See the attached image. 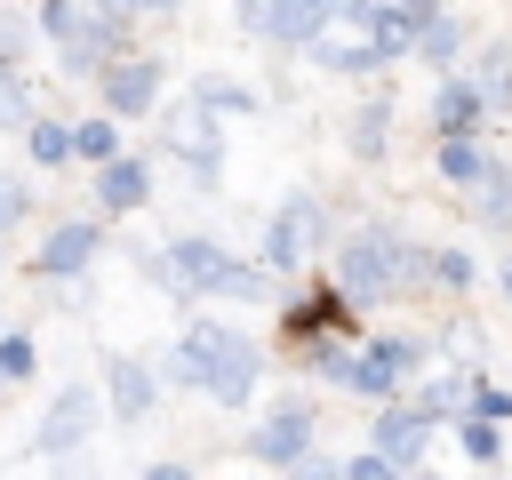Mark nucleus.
<instances>
[{"label": "nucleus", "instance_id": "nucleus-2", "mask_svg": "<svg viewBox=\"0 0 512 480\" xmlns=\"http://www.w3.org/2000/svg\"><path fill=\"white\" fill-rule=\"evenodd\" d=\"M144 272L176 296H240V304H264L272 296V272L256 264H232L216 240H176V248H144Z\"/></svg>", "mask_w": 512, "mask_h": 480}, {"label": "nucleus", "instance_id": "nucleus-23", "mask_svg": "<svg viewBox=\"0 0 512 480\" xmlns=\"http://www.w3.org/2000/svg\"><path fill=\"white\" fill-rule=\"evenodd\" d=\"M24 144H32V160H40V168L72 160V128H56V120H32V128H24Z\"/></svg>", "mask_w": 512, "mask_h": 480}, {"label": "nucleus", "instance_id": "nucleus-31", "mask_svg": "<svg viewBox=\"0 0 512 480\" xmlns=\"http://www.w3.org/2000/svg\"><path fill=\"white\" fill-rule=\"evenodd\" d=\"M16 216H24V184H16V176H0V232H8Z\"/></svg>", "mask_w": 512, "mask_h": 480}, {"label": "nucleus", "instance_id": "nucleus-17", "mask_svg": "<svg viewBox=\"0 0 512 480\" xmlns=\"http://www.w3.org/2000/svg\"><path fill=\"white\" fill-rule=\"evenodd\" d=\"M472 216H480V224H512V168H504V160H488V168L472 176Z\"/></svg>", "mask_w": 512, "mask_h": 480}, {"label": "nucleus", "instance_id": "nucleus-7", "mask_svg": "<svg viewBox=\"0 0 512 480\" xmlns=\"http://www.w3.org/2000/svg\"><path fill=\"white\" fill-rule=\"evenodd\" d=\"M160 144L200 176V192L216 184V168H224V128H216V112L208 104H192V112H176V120H160Z\"/></svg>", "mask_w": 512, "mask_h": 480}, {"label": "nucleus", "instance_id": "nucleus-33", "mask_svg": "<svg viewBox=\"0 0 512 480\" xmlns=\"http://www.w3.org/2000/svg\"><path fill=\"white\" fill-rule=\"evenodd\" d=\"M240 8V24H256V32H272V0H232Z\"/></svg>", "mask_w": 512, "mask_h": 480}, {"label": "nucleus", "instance_id": "nucleus-37", "mask_svg": "<svg viewBox=\"0 0 512 480\" xmlns=\"http://www.w3.org/2000/svg\"><path fill=\"white\" fill-rule=\"evenodd\" d=\"M0 384H8V368H0Z\"/></svg>", "mask_w": 512, "mask_h": 480}, {"label": "nucleus", "instance_id": "nucleus-34", "mask_svg": "<svg viewBox=\"0 0 512 480\" xmlns=\"http://www.w3.org/2000/svg\"><path fill=\"white\" fill-rule=\"evenodd\" d=\"M120 8H128V16H176L184 0H120Z\"/></svg>", "mask_w": 512, "mask_h": 480}, {"label": "nucleus", "instance_id": "nucleus-18", "mask_svg": "<svg viewBox=\"0 0 512 480\" xmlns=\"http://www.w3.org/2000/svg\"><path fill=\"white\" fill-rule=\"evenodd\" d=\"M456 56H464V24H456V16H432V24L416 32V64H432V72H456Z\"/></svg>", "mask_w": 512, "mask_h": 480}, {"label": "nucleus", "instance_id": "nucleus-4", "mask_svg": "<svg viewBox=\"0 0 512 480\" xmlns=\"http://www.w3.org/2000/svg\"><path fill=\"white\" fill-rule=\"evenodd\" d=\"M312 368H320L336 392H360V400H392V392H400V376L416 368V344L384 336V344H368V352H320Z\"/></svg>", "mask_w": 512, "mask_h": 480}, {"label": "nucleus", "instance_id": "nucleus-11", "mask_svg": "<svg viewBox=\"0 0 512 480\" xmlns=\"http://www.w3.org/2000/svg\"><path fill=\"white\" fill-rule=\"evenodd\" d=\"M248 448H256V464H304L312 456V408H272Z\"/></svg>", "mask_w": 512, "mask_h": 480}, {"label": "nucleus", "instance_id": "nucleus-32", "mask_svg": "<svg viewBox=\"0 0 512 480\" xmlns=\"http://www.w3.org/2000/svg\"><path fill=\"white\" fill-rule=\"evenodd\" d=\"M24 32H32L24 16H0V56H16V48H24Z\"/></svg>", "mask_w": 512, "mask_h": 480}, {"label": "nucleus", "instance_id": "nucleus-9", "mask_svg": "<svg viewBox=\"0 0 512 480\" xmlns=\"http://www.w3.org/2000/svg\"><path fill=\"white\" fill-rule=\"evenodd\" d=\"M152 104H160V56L104 64V112H112V120H144Z\"/></svg>", "mask_w": 512, "mask_h": 480}, {"label": "nucleus", "instance_id": "nucleus-10", "mask_svg": "<svg viewBox=\"0 0 512 480\" xmlns=\"http://www.w3.org/2000/svg\"><path fill=\"white\" fill-rule=\"evenodd\" d=\"M400 472H416L424 464V440H432V408H400V400H384V416H376V432H368Z\"/></svg>", "mask_w": 512, "mask_h": 480}, {"label": "nucleus", "instance_id": "nucleus-21", "mask_svg": "<svg viewBox=\"0 0 512 480\" xmlns=\"http://www.w3.org/2000/svg\"><path fill=\"white\" fill-rule=\"evenodd\" d=\"M480 168H488L480 136H440V176H448V184H472Z\"/></svg>", "mask_w": 512, "mask_h": 480}, {"label": "nucleus", "instance_id": "nucleus-3", "mask_svg": "<svg viewBox=\"0 0 512 480\" xmlns=\"http://www.w3.org/2000/svg\"><path fill=\"white\" fill-rule=\"evenodd\" d=\"M432 256L416 248V240H400L392 224H360L344 248H336V288L344 296H360V304H376V296H392L408 272H424Z\"/></svg>", "mask_w": 512, "mask_h": 480}, {"label": "nucleus", "instance_id": "nucleus-24", "mask_svg": "<svg viewBox=\"0 0 512 480\" xmlns=\"http://www.w3.org/2000/svg\"><path fill=\"white\" fill-rule=\"evenodd\" d=\"M72 152H80V160H96V168H104V160H112V152H120V128H112V120H80V128H72Z\"/></svg>", "mask_w": 512, "mask_h": 480}, {"label": "nucleus", "instance_id": "nucleus-6", "mask_svg": "<svg viewBox=\"0 0 512 480\" xmlns=\"http://www.w3.org/2000/svg\"><path fill=\"white\" fill-rule=\"evenodd\" d=\"M312 256H320V200L296 192V200H280L272 224H264V264H272V272H296V264H312Z\"/></svg>", "mask_w": 512, "mask_h": 480}, {"label": "nucleus", "instance_id": "nucleus-28", "mask_svg": "<svg viewBox=\"0 0 512 480\" xmlns=\"http://www.w3.org/2000/svg\"><path fill=\"white\" fill-rule=\"evenodd\" d=\"M464 392H472L464 376H440V384H432V392H424L416 408H432V416H448V408H464Z\"/></svg>", "mask_w": 512, "mask_h": 480}, {"label": "nucleus", "instance_id": "nucleus-26", "mask_svg": "<svg viewBox=\"0 0 512 480\" xmlns=\"http://www.w3.org/2000/svg\"><path fill=\"white\" fill-rule=\"evenodd\" d=\"M400 464L384 456V448H360V456H344V480H392Z\"/></svg>", "mask_w": 512, "mask_h": 480}, {"label": "nucleus", "instance_id": "nucleus-12", "mask_svg": "<svg viewBox=\"0 0 512 480\" xmlns=\"http://www.w3.org/2000/svg\"><path fill=\"white\" fill-rule=\"evenodd\" d=\"M480 120H496L488 112V96H480V80H440V96H432V128L440 136H480Z\"/></svg>", "mask_w": 512, "mask_h": 480}, {"label": "nucleus", "instance_id": "nucleus-27", "mask_svg": "<svg viewBox=\"0 0 512 480\" xmlns=\"http://www.w3.org/2000/svg\"><path fill=\"white\" fill-rule=\"evenodd\" d=\"M352 152L368 160V152H384V104H368L360 112V128H352Z\"/></svg>", "mask_w": 512, "mask_h": 480}, {"label": "nucleus", "instance_id": "nucleus-8", "mask_svg": "<svg viewBox=\"0 0 512 480\" xmlns=\"http://www.w3.org/2000/svg\"><path fill=\"white\" fill-rule=\"evenodd\" d=\"M80 440H96V384H64L48 400V416L32 424V448L40 456H72Z\"/></svg>", "mask_w": 512, "mask_h": 480}, {"label": "nucleus", "instance_id": "nucleus-30", "mask_svg": "<svg viewBox=\"0 0 512 480\" xmlns=\"http://www.w3.org/2000/svg\"><path fill=\"white\" fill-rule=\"evenodd\" d=\"M432 272H440L448 288H464V280H472V256H456V248H448V256H432Z\"/></svg>", "mask_w": 512, "mask_h": 480}, {"label": "nucleus", "instance_id": "nucleus-29", "mask_svg": "<svg viewBox=\"0 0 512 480\" xmlns=\"http://www.w3.org/2000/svg\"><path fill=\"white\" fill-rule=\"evenodd\" d=\"M32 360H40L32 336H8V344H0V368H8V376H32Z\"/></svg>", "mask_w": 512, "mask_h": 480}, {"label": "nucleus", "instance_id": "nucleus-22", "mask_svg": "<svg viewBox=\"0 0 512 480\" xmlns=\"http://www.w3.org/2000/svg\"><path fill=\"white\" fill-rule=\"evenodd\" d=\"M192 104H208V112H256V96H248L240 80H216V72L192 80Z\"/></svg>", "mask_w": 512, "mask_h": 480}, {"label": "nucleus", "instance_id": "nucleus-16", "mask_svg": "<svg viewBox=\"0 0 512 480\" xmlns=\"http://www.w3.org/2000/svg\"><path fill=\"white\" fill-rule=\"evenodd\" d=\"M336 8H344V0H272V40H280V48H304Z\"/></svg>", "mask_w": 512, "mask_h": 480}, {"label": "nucleus", "instance_id": "nucleus-25", "mask_svg": "<svg viewBox=\"0 0 512 480\" xmlns=\"http://www.w3.org/2000/svg\"><path fill=\"white\" fill-rule=\"evenodd\" d=\"M456 440H464V456H472V464H496V416H488V408H472Z\"/></svg>", "mask_w": 512, "mask_h": 480}, {"label": "nucleus", "instance_id": "nucleus-15", "mask_svg": "<svg viewBox=\"0 0 512 480\" xmlns=\"http://www.w3.org/2000/svg\"><path fill=\"white\" fill-rule=\"evenodd\" d=\"M104 376H112V384H104V400H112V416H120V424L152 416V376H160V368H144V360H112Z\"/></svg>", "mask_w": 512, "mask_h": 480}, {"label": "nucleus", "instance_id": "nucleus-20", "mask_svg": "<svg viewBox=\"0 0 512 480\" xmlns=\"http://www.w3.org/2000/svg\"><path fill=\"white\" fill-rule=\"evenodd\" d=\"M40 112H32V88H24V72H16V56H0V128H32Z\"/></svg>", "mask_w": 512, "mask_h": 480}, {"label": "nucleus", "instance_id": "nucleus-35", "mask_svg": "<svg viewBox=\"0 0 512 480\" xmlns=\"http://www.w3.org/2000/svg\"><path fill=\"white\" fill-rule=\"evenodd\" d=\"M400 8H408L416 24H432V16H440V0H400Z\"/></svg>", "mask_w": 512, "mask_h": 480}, {"label": "nucleus", "instance_id": "nucleus-5", "mask_svg": "<svg viewBox=\"0 0 512 480\" xmlns=\"http://www.w3.org/2000/svg\"><path fill=\"white\" fill-rule=\"evenodd\" d=\"M312 64H328V72H368V64H384V40H376V0H344L312 40Z\"/></svg>", "mask_w": 512, "mask_h": 480}, {"label": "nucleus", "instance_id": "nucleus-36", "mask_svg": "<svg viewBox=\"0 0 512 480\" xmlns=\"http://www.w3.org/2000/svg\"><path fill=\"white\" fill-rule=\"evenodd\" d=\"M504 296H512V248H504Z\"/></svg>", "mask_w": 512, "mask_h": 480}, {"label": "nucleus", "instance_id": "nucleus-13", "mask_svg": "<svg viewBox=\"0 0 512 480\" xmlns=\"http://www.w3.org/2000/svg\"><path fill=\"white\" fill-rule=\"evenodd\" d=\"M144 200H152V168H144V160H120V152H112V160L96 168V208L128 216V208H144Z\"/></svg>", "mask_w": 512, "mask_h": 480}, {"label": "nucleus", "instance_id": "nucleus-19", "mask_svg": "<svg viewBox=\"0 0 512 480\" xmlns=\"http://www.w3.org/2000/svg\"><path fill=\"white\" fill-rule=\"evenodd\" d=\"M472 80H480V96H488V112H512V48H480V64H472Z\"/></svg>", "mask_w": 512, "mask_h": 480}, {"label": "nucleus", "instance_id": "nucleus-14", "mask_svg": "<svg viewBox=\"0 0 512 480\" xmlns=\"http://www.w3.org/2000/svg\"><path fill=\"white\" fill-rule=\"evenodd\" d=\"M96 248H104V232L96 224H64V232H48V248L32 256L40 272H56V280H72V272H88L96 264Z\"/></svg>", "mask_w": 512, "mask_h": 480}, {"label": "nucleus", "instance_id": "nucleus-1", "mask_svg": "<svg viewBox=\"0 0 512 480\" xmlns=\"http://www.w3.org/2000/svg\"><path fill=\"white\" fill-rule=\"evenodd\" d=\"M256 368H264V352H256L240 328H224V320H192L184 344L160 360V384H192V392L240 408V400L256 392Z\"/></svg>", "mask_w": 512, "mask_h": 480}]
</instances>
